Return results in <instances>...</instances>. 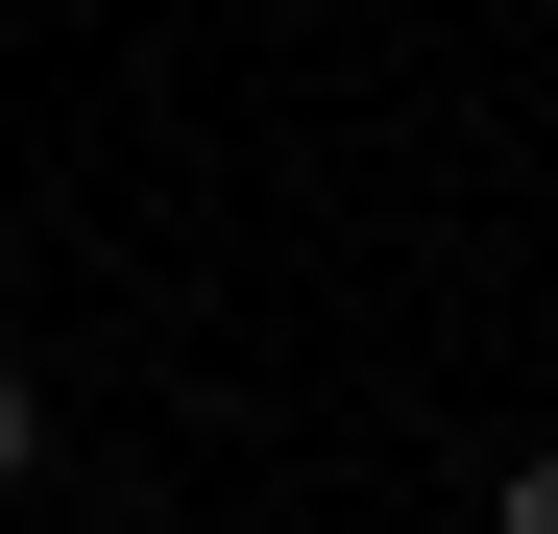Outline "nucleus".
I'll return each mask as SVG.
<instances>
[{
	"instance_id": "nucleus-1",
	"label": "nucleus",
	"mask_w": 558,
	"mask_h": 534,
	"mask_svg": "<svg viewBox=\"0 0 558 534\" xmlns=\"http://www.w3.org/2000/svg\"><path fill=\"white\" fill-rule=\"evenodd\" d=\"M486 534H558V462H510V486H486Z\"/></svg>"
},
{
	"instance_id": "nucleus-2",
	"label": "nucleus",
	"mask_w": 558,
	"mask_h": 534,
	"mask_svg": "<svg viewBox=\"0 0 558 534\" xmlns=\"http://www.w3.org/2000/svg\"><path fill=\"white\" fill-rule=\"evenodd\" d=\"M25 437H49V413H25V365H0V486H25Z\"/></svg>"
},
{
	"instance_id": "nucleus-3",
	"label": "nucleus",
	"mask_w": 558,
	"mask_h": 534,
	"mask_svg": "<svg viewBox=\"0 0 558 534\" xmlns=\"http://www.w3.org/2000/svg\"><path fill=\"white\" fill-rule=\"evenodd\" d=\"M534 316H558V292H534Z\"/></svg>"
}]
</instances>
